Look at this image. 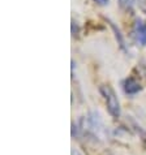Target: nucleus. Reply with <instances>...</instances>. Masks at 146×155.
I'll use <instances>...</instances> for the list:
<instances>
[{"instance_id": "8", "label": "nucleus", "mask_w": 146, "mask_h": 155, "mask_svg": "<svg viewBox=\"0 0 146 155\" xmlns=\"http://www.w3.org/2000/svg\"><path fill=\"white\" fill-rule=\"evenodd\" d=\"M75 68H76V63H75V60H72V78L75 77V76H73V74H75Z\"/></svg>"}, {"instance_id": "4", "label": "nucleus", "mask_w": 146, "mask_h": 155, "mask_svg": "<svg viewBox=\"0 0 146 155\" xmlns=\"http://www.w3.org/2000/svg\"><path fill=\"white\" fill-rule=\"evenodd\" d=\"M123 90L127 95H136V94H138L142 90V86L133 77H128L123 82Z\"/></svg>"}, {"instance_id": "7", "label": "nucleus", "mask_w": 146, "mask_h": 155, "mask_svg": "<svg viewBox=\"0 0 146 155\" xmlns=\"http://www.w3.org/2000/svg\"><path fill=\"white\" fill-rule=\"evenodd\" d=\"M93 2L97 3L98 5H101V7H106L110 4V0H93Z\"/></svg>"}, {"instance_id": "2", "label": "nucleus", "mask_w": 146, "mask_h": 155, "mask_svg": "<svg viewBox=\"0 0 146 155\" xmlns=\"http://www.w3.org/2000/svg\"><path fill=\"white\" fill-rule=\"evenodd\" d=\"M103 18H105V21L110 25L111 30H112V33H114V35H115V39H116V42H118L119 48L121 50L124 54H128V46H127L125 38H124V35H123V33H121V30H120V28H119L118 25L115 24L111 18H108V17H103Z\"/></svg>"}, {"instance_id": "1", "label": "nucleus", "mask_w": 146, "mask_h": 155, "mask_svg": "<svg viewBox=\"0 0 146 155\" xmlns=\"http://www.w3.org/2000/svg\"><path fill=\"white\" fill-rule=\"evenodd\" d=\"M99 93L102 94V97L106 102L108 114L112 116L114 119H119L120 114H121V108H120V102L118 99V95H116V93H115V90L111 87L110 85H101Z\"/></svg>"}, {"instance_id": "3", "label": "nucleus", "mask_w": 146, "mask_h": 155, "mask_svg": "<svg viewBox=\"0 0 146 155\" xmlns=\"http://www.w3.org/2000/svg\"><path fill=\"white\" fill-rule=\"evenodd\" d=\"M133 34H134L136 41L141 46H146V24H144L140 18H137L133 25Z\"/></svg>"}, {"instance_id": "6", "label": "nucleus", "mask_w": 146, "mask_h": 155, "mask_svg": "<svg viewBox=\"0 0 146 155\" xmlns=\"http://www.w3.org/2000/svg\"><path fill=\"white\" fill-rule=\"evenodd\" d=\"M71 31H72V35L73 37H78V34H80V26H78V24H77L75 20H72Z\"/></svg>"}, {"instance_id": "5", "label": "nucleus", "mask_w": 146, "mask_h": 155, "mask_svg": "<svg viewBox=\"0 0 146 155\" xmlns=\"http://www.w3.org/2000/svg\"><path fill=\"white\" fill-rule=\"evenodd\" d=\"M118 3L120 8L125 12H129V13L133 12V0H118Z\"/></svg>"}]
</instances>
